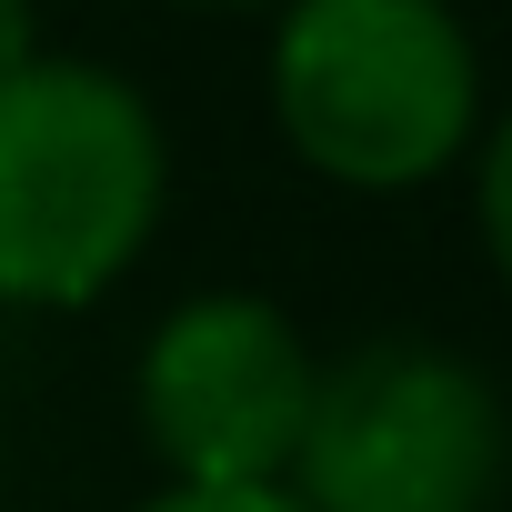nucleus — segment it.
I'll return each mask as SVG.
<instances>
[{
  "label": "nucleus",
  "mask_w": 512,
  "mask_h": 512,
  "mask_svg": "<svg viewBox=\"0 0 512 512\" xmlns=\"http://www.w3.org/2000/svg\"><path fill=\"white\" fill-rule=\"evenodd\" d=\"M131 512H302V502L282 482H171V492H151Z\"/></svg>",
  "instance_id": "obj_6"
},
{
  "label": "nucleus",
  "mask_w": 512,
  "mask_h": 512,
  "mask_svg": "<svg viewBox=\"0 0 512 512\" xmlns=\"http://www.w3.org/2000/svg\"><path fill=\"white\" fill-rule=\"evenodd\" d=\"M312 372L322 362L262 292H201L141 342V432L171 482H282Z\"/></svg>",
  "instance_id": "obj_4"
},
{
  "label": "nucleus",
  "mask_w": 512,
  "mask_h": 512,
  "mask_svg": "<svg viewBox=\"0 0 512 512\" xmlns=\"http://www.w3.org/2000/svg\"><path fill=\"white\" fill-rule=\"evenodd\" d=\"M201 11H251V0H201Z\"/></svg>",
  "instance_id": "obj_8"
},
{
  "label": "nucleus",
  "mask_w": 512,
  "mask_h": 512,
  "mask_svg": "<svg viewBox=\"0 0 512 512\" xmlns=\"http://www.w3.org/2000/svg\"><path fill=\"white\" fill-rule=\"evenodd\" d=\"M41 51V21H31V0H0V71L11 61H31Z\"/></svg>",
  "instance_id": "obj_7"
},
{
  "label": "nucleus",
  "mask_w": 512,
  "mask_h": 512,
  "mask_svg": "<svg viewBox=\"0 0 512 512\" xmlns=\"http://www.w3.org/2000/svg\"><path fill=\"white\" fill-rule=\"evenodd\" d=\"M472 201H482V241H492V272L512 282V111H502V131L482 141V181H472Z\"/></svg>",
  "instance_id": "obj_5"
},
{
  "label": "nucleus",
  "mask_w": 512,
  "mask_h": 512,
  "mask_svg": "<svg viewBox=\"0 0 512 512\" xmlns=\"http://www.w3.org/2000/svg\"><path fill=\"white\" fill-rule=\"evenodd\" d=\"M512 472V412L492 372L442 342H362L312 372V412L282 492L302 512H492Z\"/></svg>",
  "instance_id": "obj_3"
},
{
  "label": "nucleus",
  "mask_w": 512,
  "mask_h": 512,
  "mask_svg": "<svg viewBox=\"0 0 512 512\" xmlns=\"http://www.w3.org/2000/svg\"><path fill=\"white\" fill-rule=\"evenodd\" d=\"M282 141L342 191H422L472 151L482 61L452 0H282Z\"/></svg>",
  "instance_id": "obj_2"
},
{
  "label": "nucleus",
  "mask_w": 512,
  "mask_h": 512,
  "mask_svg": "<svg viewBox=\"0 0 512 512\" xmlns=\"http://www.w3.org/2000/svg\"><path fill=\"white\" fill-rule=\"evenodd\" d=\"M161 191L171 151L121 71L61 51L0 71V302L31 312L101 302L141 262Z\"/></svg>",
  "instance_id": "obj_1"
}]
</instances>
